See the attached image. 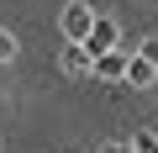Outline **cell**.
<instances>
[{"mask_svg":"<svg viewBox=\"0 0 158 153\" xmlns=\"http://www.w3.org/2000/svg\"><path fill=\"white\" fill-rule=\"evenodd\" d=\"M90 21H95V11L85 6V0H69V6H63V16H58V27H63V37H69V42H85Z\"/></svg>","mask_w":158,"mask_h":153,"instance_id":"cell-1","label":"cell"},{"mask_svg":"<svg viewBox=\"0 0 158 153\" xmlns=\"http://www.w3.org/2000/svg\"><path fill=\"white\" fill-rule=\"evenodd\" d=\"M121 79H127V85H132V90H148V85H153V79H158V69H153V63H148V58H142V53H132V58H127V63H121Z\"/></svg>","mask_w":158,"mask_h":153,"instance_id":"cell-2","label":"cell"},{"mask_svg":"<svg viewBox=\"0 0 158 153\" xmlns=\"http://www.w3.org/2000/svg\"><path fill=\"white\" fill-rule=\"evenodd\" d=\"M121 63H127V58H121V53L111 48V53L90 58V74H95V79H121Z\"/></svg>","mask_w":158,"mask_h":153,"instance_id":"cell-3","label":"cell"},{"mask_svg":"<svg viewBox=\"0 0 158 153\" xmlns=\"http://www.w3.org/2000/svg\"><path fill=\"white\" fill-rule=\"evenodd\" d=\"M127 153H158V132H137L127 142Z\"/></svg>","mask_w":158,"mask_h":153,"instance_id":"cell-4","label":"cell"},{"mask_svg":"<svg viewBox=\"0 0 158 153\" xmlns=\"http://www.w3.org/2000/svg\"><path fill=\"white\" fill-rule=\"evenodd\" d=\"M11 58H16V37L0 27V63H11Z\"/></svg>","mask_w":158,"mask_h":153,"instance_id":"cell-5","label":"cell"},{"mask_svg":"<svg viewBox=\"0 0 158 153\" xmlns=\"http://www.w3.org/2000/svg\"><path fill=\"white\" fill-rule=\"evenodd\" d=\"M137 53H142V58H148V63L158 69V37H142V48H137Z\"/></svg>","mask_w":158,"mask_h":153,"instance_id":"cell-6","label":"cell"},{"mask_svg":"<svg viewBox=\"0 0 158 153\" xmlns=\"http://www.w3.org/2000/svg\"><path fill=\"white\" fill-rule=\"evenodd\" d=\"M100 153H127V142H106V148H100Z\"/></svg>","mask_w":158,"mask_h":153,"instance_id":"cell-7","label":"cell"}]
</instances>
